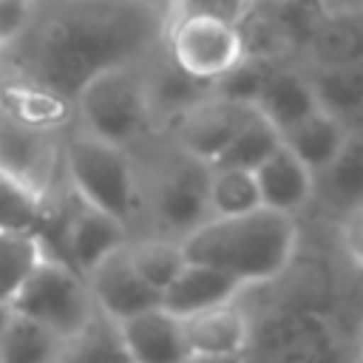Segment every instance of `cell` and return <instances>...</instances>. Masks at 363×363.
Instances as JSON below:
<instances>
[{
	"label": "cell",
	"mask_w": 363,
	"mask_h": 363,
	"mask_svg": "<svg viewBox=\"0 0 363 363\" xmlns=\"http://www.w3.org/2000/svg\"><path fill=\"white\" fill-rule=\"evenodd\" d=\"M28 14V0H0V45L17 37Z\"/></svg>",
	"instance_id": "35"
},
{
	"label": "cell",
	"mask_w": 363,
	"mask_h": 363,
	"mask_svg": "<svg viewBox=\"0 0 363 363\" xmlns=\"http://www.w3.org/2000/svg\"><path fill=\"white\" fill-rule=\"evenodd\" d=\"M250 3L252 0H170L167 17H173V14H216V17L235 23Z\"/></svg>",
	"instance_id": "33"
},
{
	"label": "cell",
	"mask_w": 363,
	"mask_h": 363,
	"mask_svg": "<svg viewBox=\"0 0 363 363\" xmlns=\"http://www.w3.org/2000/svg\"><path fill=\"white\" fill-rule=\"evenodd\" d=\"M125 241H128V224L85 201H79V207L65 221V235H62L68 255L65 261L82 275H88L96 261H102L111 250L122 247Z\"/></svg>",
	"instance_id": "15"
},
{
	"label": "cell",
	"mask_w": 363,
	"mask_h": 363,
	"mask_svg": "<svg viewBox=\"0 0 363 363\" xmlns=\"http://www.w3.org/2000/svg\"><path fill=\"white\" fill-rule=\"evenodd\" d=\"M252 176H255L261 207H269L286 216L301 213L315 193V176L284 142L252 170Z\"/></svg>",
	"instance_id": "16"
},
{
	"label": "cell",
	"mask_w": 363,
	"mask_h": 363,
	"mask_svg": "<svg viewBox=\"0 0 363 363\" xmlns=\"http://www.w3.org/2000/svg\"><path fill=\"white\" fill-rule=\"evenodd\" d=\"M252 111H255L252 105H241L210 91L187 111H182L162 133H167V139L182 153L210 164Z\"/></svg>",
	"instance_id": "9"
},
{
	"label": "cell",
	"mask_w": 363,
	"mask_h": 363,
	"mask_svg": "<svg viewBox=\"0 0 363 363\" xmlns=\"http://www.w3.org/2000/svg\"><path fill=\"white\" fill-rule=\"evenodd\" d=\"M85 281H88L94 306L113 320H125L142 309L159 306V289L139 275V269L128 258L125 244L111 250L102 261H96L94 269L85 275Z\"/></svg>",
	"instance_id": "11"
},
{
	"label": "cell",
	"mask_w": 363,
	"mask_h": 363,
	"mask_svg": "<svg viewBox=\"0 0 363 363\" xmlns=\"http://www.w3.org/2000/svg\"><path fill=\"white\" fill-rule=\"evenodd\" d=\"M147 3H153V6H156V9H162L164 14L170 11V0H147Z\"/></svg>",
	"instance_id": "39"
},
{
	"label": "cell",
	"mask_w": 363,
	"mask_h": 363,
	"mask_svg": "<svg viewBox=\"0 0 363 363\" xmlns=\"http://www.w3.org/2000/svg\"><path fill=\"white\" fill-rule=\"evenodd\" d=\"M207 204H210V216H238L261 207L252 170L210 167Z\"/></svg>",
	"instance_id": "29"
},
{
	"label": "cell",
	"mask_w": 363,
	"mask_h": 363,
	"mask_svg": "<svg viewBox=\"0 0 363 363\" xmlns=\"http://www.w3.org/2000/svg\"><path fill=\"white\" fill-rule=\"evenodd\" d=\"M164 23L147 0H28L23 28L0 45V65L74 99L96 71L156 51Z\"/></svg>",
	"instance_id": "1"
},
{
	"label": "cell",
	"mask_w": 363,
	"mask_h": 363,
	"mask_svg": "<svg viewBox=\"0 0 363 363\" xmlns=\"http://www.w3.org/2000/svg\"><path fill=\"white\" fill-rule=\"evenodd\" d=\"M173 153L150 170L147 179L139 176V204L150 210L156 227L164 235L182 238L196 224L210 216L207 204V179L210 167L170 142Z\"/></svg>",
	"instance_id": "5"
},
{
	"label": "cell",
	"mask_w": 363,
	"mask_h": 363,
	"mask_svg": "<svg viewBox=\"0 0 363 363\" xmlns=\"http://www.w3.org/2000/svg\"><path fill=\"white\" fill-rule=\"evenodd\" d=\"M164 51L187 74L213 82L235 60H241V40L235 23L216 14H173L164 23Z\"/></svg>",
	"instance_id": "7"
},
{
	"label": "cell",
	"mask_w": 363,
	"mask_h": 363,
	"mask_svg": "<svg viewBox=\"0 0 363 363\" xmlns=\"http://www.w3.org/2000/svg\"><path fill=\"white\" fill-rule=\"evenodd\" d=\"M179 241L187 261L207 264L238 278L244 286H255L289 267L298 250V224L295 216L255 207L238 216H207Z\"/></svg>",
	"instance_id": "2"
},
{
	"label": "cell",
	"mask_w": 363,
	"mask_h": 363,
	"mask_svg": "<svg viewBox=\"0 0 363 363\" xmlns=\"http://www.w3.org/2000/svg\"><path fill=\"white\" fill-rule=\"evenodd\" d=\"M9 318H11V306H9L6 301H0V329L6 326V320H9Z\"/></svg>",
	"instance_id": "38"
},
{
	"label": "cell",
	"mask_w": 363,
	"mask_h": 363,
	"mask_svg": "<svg viewBox=\"0 0 363 363\" xmlns=\"http://www.w3.org/2000/svg\"><path fill=\"white\" fill-rule=\"evenodd\" d=\"M9 306L48 332L68 337L91 318L94 298L82 272H77L68 261L45 255L11 295Z\"/></svg>",
	"instance_id": "6"
},
{
	"label": "cell",
	"mask_w": 363,
	"mask_h": 363,
	"mask_svg": "<svg viewBox=\"0 0 363 363\" xmlns=\"http://www.w3.org/2000/svg\"><path fill=\"white\" fill-rule=\"evenodd\" d=\"M119 332L130 363H184L190 354L182 318L162 306H150L119 320Z\"/></svg>",
	"instance_id": "13"
},
{
	"label": "cell",
	"mask_w": 363,
	"mask_h": 363,
	"mask_svg": "<svg viewBox=\"0 0 363 363\" xmlns=\"http://www.w3.org/2000/svg\"><path fill=\"white\" fill-rule=\"evenodd\" d=\"M128 258L139 269V275L156 286L159 292L173 281V275L184 267V250L179 238L170 235H145V238H130L125 241Z\"/></svg>",
	"instance_id": "27"
},
{
	"label": "cell",
	"mask_w": 363,
	"mask_h": 363,
	"mask_svg": "<svg viewBox=\"0 0 363 363\" xmlns=\"http://www.w3.org/2000/svg\"><path fill=\"white\" fill-rule=\"evenodd\" d=\"M360 221H363V207L357 201V204H352L346 210V216L340 221V247L346 250V255H349V261H352L354 269L360 267V244H363V238H360V230H363Z\"/></svg>",
	"instance_id": "34"
},
{
	"label": "cell",
	"mask_w": 363,
	"mask_h": 363,
	"mask_svg": "<svg viewBox=\"0 0 363 363\" xmlns=\"http://www.w3.org/2000/svg\"><path fill=\"white\" fill-rule=\"evenodd\" d=\"M363 142H360V128H354L340 147V153L320 170L315 173V182L323 184L326 193H332L337 201H346V207L360 201L363 190Z\"/></svg>",
	"instance_id": "30"
},
{
	"label": "cell",
	"mask_w": 363,
	"mask_h": 363,
	"mask_svg": "<svg viewBox=\"0 0 363 363\" xmlns=\"http://www.w3.org/2000/svg\"><path fill=\"white\" fill-rule=\"evenodd\" d=\"M247 286L238 278H233L221 269H213L207 264L184 261V267L173 275V281L159 292V306L173 312L176 318H184V315L201 312L207 306L230 303Z\"/></svg>",
	"instance_id": "14"
},
{
	"label": "cell",
	"mask_w": 363,
	"mask_h": 363,
	"mask_svg": "<svg viewBox=\"0 0 363 363\" xmlns=\"http://www.w3.org/2000/svg\"><path fill=\"white\" fill-rule=\"evenodd\" d=\"M142 85L153 130H164L182 111L210 94V82L182 71L164 51V43L142 60Z\"/></svg>",
	"instance_id": "12"
},
{
	"label": "cell",
	"mask_w": 363,
	"mask_h": 363,
	"mask_svg": "<svg viewBox=\"0 0 363 363\" xmlns=\"http://www.w3.org/2000/svg\"><path fill=\"white\" fill-rule=\"evenodd\" d=\"M74 125L119 147H133L153 133L142 60L96 71L74 96Z\"/></svg>",
	"instance_id": "4"
},
{
	"label": "cell",
	"mask_w": 363,
	"mask_h": 363,
	"mask_svg": "<svg viewBox=\"0 0 363 363\" xmlns=\"http://www.w3.org/2000/svg\"><path fill=\"white\" fill-rule=\"evenodd\" d=\"M0 111L28 128L57 133L74 122V99L17 77L0 82Z\"/></svg>",
	"instance_id": "19"
},
{
	"label": "cell",
	"mask_w": 363,
	"mask_h": 363,
	"mask_svg": "<svg viewBox=\"0 0 363 363\" xmlns=\"http://www.w3.org/2000/svg\"><path fill=\"white\" fill-rule=\"evenodd\" d=\"M60 343V335L11 312L0 329V363H57Z\"/></svg>",
	"instance_id": "24"
},
{
	"label": "cell",
	"mask_w": 363,
	"mask_h": 363,
	"mask_svg": "<svg viewBox=\"0 0 363 363\" xmlns=\"http://www.w3.org/2000/svg\"><path fill=\"white\" fill-rule=\"evenodd\" d=\"M278 145H281V133H278L258 111H252V113L247 116V122L233 133V139L224 145V150H221L207 167L255 170Z\"/></svg>",
	"instance_id": "26"
},
{
	"label": "cell",
	"mask_w": 363,
	"mask_h": 363,
	"mask_svg": "<svg viewBox=\"0 0 363 363\" xmlns=\"http://www.w3.org/2000/svg\"><path fill=\"white\" fill-rule=\"evenodd\" d=\"M184 363H244V354H196L190 352Z\"/></svg>",
	"instance_id": "36"
},
{
	"label": "cell",
	"mask_w": 363,
	"mask_h": 363,
	"mask_svg": "<svg viewBox=\"0 0 363 363\" xmlns=\"http://www.w3.org/2000/svg\"><path fill=\"white\" fill-rule=\"evenodd\" d=\"M60 167L79 201L111 213L122 224H130V218L142 210L139 170L128 147L111 145L85 133L82 128H74L60 142Z\"/></svg>",
	"instance_id": "3"
},
{
	"label": "cell",
	"mask_w": 363,
	"mask_h": 363,
	"mask_svg": "<svg viewBox=\"0 0 363 363\" xmlns=\"http://www.w3.org/2000/svg\"><path fill=\"white\" fill-rule=\"evenodd\" d=\"M278 133L298 125L303 116L318 111L312 82L301 62H281L264 79V88L252 105Z\"/></svg>",
	"instance_id": "17"
},
{
	"label": "cell",
	"mask_w": 363,
	"mask_h": 363,
	"mask_svg": "<svg viewBox=\"0 0 363 363\" xmlns=\"http://www.w3.org/2000/svg\"><path fill=\"white\" fill-rule=\"evenodd\" d=\"M182 329L196 354H244L250 340V318L235 301L184 315Z\"/></svg>",
	"instance_id": "18"
},
{
	"label": "cell",
	"mask_w": 363,
	"mask_h": 363,
	"mask_svg": "<svg viewBox=\"0 0 363 363\" xmlns=\"http://www.w3.org/2000/svg\"><path fill=\"white\" fill-rule=\"evenodd\" d=\"M267 17L275 23V28L281 31V37L286 40L295 62L303 60L306 43L315 34L318 23L323 20L326 9L320 0H255Z\"/></svg>",
	"instance_id": "28"
},
{
	"label": "cell",
	"mask_w": 363,
	"mask_h": 363,
	"mask_svg": "<svg viewBox=\"0 0 363 363\" xmlns=\"http://www.w3.org/2000/svg\"><path fill=\"white\" fill-rule=\"evenodd\" d=\"M360 128V125H346L337 116L326 113V111H312L309 116H303L298 125H292L289 130L281 133V142L309 167V173H320L346 145L349 133Z\"/></svg>",
	"instance_id": "21"
},
{
	"label": "cell",
	"mask_w": 363,
	"mask_h": 363,
	"mask_svg": "<svg viewBox=\"0 0 363 363\" xmlns=\"http://www.w3.org/2000/svg\"><path fill=\"white\" fill-rule=\"evenodd\" d=\"M45 255V241L37 230H0V301L9 303Z\"/></svg>",
	"instance_id": "25"
},
{
	"label": "cell",
	"mask_w": 363,
	"mask_h": 363,
	"mask_svg": "<svg viewBox=\"0 0 363 363\" xmlns=\"http://www.w3.org/2000/svg\"><path fill=\"white\" fill-rule=\"evenodd\" d=\"M326 11H363V0H320Z\"/></svg>",
	"instance_id": "37"
},
{
	"label": "cell",
	"mask_w": 363,
	"mask_h": 363,
	"mask_svg": "<svg viewBox=\"0 0 363 363\" xmlns=\"http://www.w3.org/2000/svg\"><path fill=\"white\" fill-rule=\"evenodd\" d=\"M43 218V196L0 170V230H37Z\"/></svg>",
	"instance_id": "31"
},
{
	"label": "cell",
	"mask_w": 363,
	"mask_h": 363,
	"mask_svg": "<svg viewBox=\"0 0 363 363\" xmlns=\"http://www.w3.org/2000/svg\"><path fill=\"white\" fill-rule=\"evenodd\" d=\"M269 71H272V62H264L255 57H241L221 77H216L210 82V91L224 99L241 102V105H255Z\"/></svg>",
	"instance_id": "32"
},
{
	"label": "cell",
	"mask_w": 363,
	"mask_h": 363,
	"mask_svg": "<svg viewBox=\"0 0 363 363\" xmlns=\"http://www.w3.org/2000/svg\"><path fill=\"white\" fill-rule=\"evenodd\" d=\"M60 164L57 130L28 128L0 111V170L11 173L45 199V190Z\"/></svg>",
	"instance_id": "10"
},
{
	"label": "cell",
	"mask_w": 363,
	"mask_h": 363,
	"mask_svg": "<svg viewBox=\"0 0 363 363\" xmlns=\"http://www.w3.org/2000/svg\"><path fill=\"white\" fill-rule=\"evenodd\" d=\"M57 363H130L119 320L94 306L91 318L77 332L62 337Z\"/></svg>",
	"instance_id": "22"
},
{
	"label": "cell",
	"mask_w": 363,
	"mask_h": 363,
	"mask_svg": "<svg viewBox=\"0 0 363 363\" xmlns=\"http://www.w3.org/2000/svg\"><path fill=\"white\" fill-rule=\"evenodd\" d=\"M244 363H340V352L320 318L284 312L258 326L250 323Z\"/></svg>",
	"instance_id": "8"
},
{
	"label": "cell",
	"mask_w": 363,
	"mask_h": 363,
	"mask_svg": "<svg viewBox=\"0 0 363 363\" xmlns=\"http://www.w3.org/2000/svg\"><path fill=\"white\" fill-rule=\"evenodd\" d=\"M306 68V77L315 91L320 111L337 116L346 125H360L363 113V62L332 65V68Z\"/></svg>",
	"instance_id": "23"
},
{
	"label": "cell",
	"mask_w": 363,
	"mask_h": 363,
	"mask_svg": "<svg viewBox=\"0 0 363 363\" xmlns=\"http://www.w3.org/2000/svg\"><path fill=\"white\" fill-rule=\"evenodd\" d=\"M363 62V20L360 11H326L306 43L301 65L332 68Z\"/></svg>",
	"instance_id": "20"
}]
</instances>
